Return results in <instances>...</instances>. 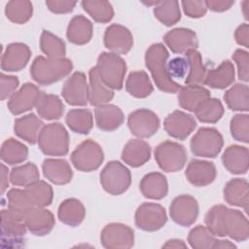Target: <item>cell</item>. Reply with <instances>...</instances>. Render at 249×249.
<instances>
[{
  "label": "cell",
  "mask_w": 249,
  "mask_h": 249,
  "mask_svg": "<svg viewBox=\"0 0 249 249\" xmlns=\"http://www.w3.org/2000/svg\"><path fill=\"white\" fill-rule=\"evenodd\" d=\"M207 229L215 236H229L234 241H245L249 237V223L239 210L231 209L224 204L211 207L204 217Z\"/></svg>",
  "instance_id": "cell-1"
},
{
  "label": "cell",
  "mask_w": 249,
  "mask_h": 249,
  "mask_svg": "<svg viewBox=\"0 0 249 249\" xmlns=\"http://www.w3.org/2000/svg\"><path fill=\"white\" fill-rule=\"evenodd\" d=\"M169 53L161 43L151 45L145 53V64L149 69L157 88L164 92H178L181 86L176 83L167 72V59Z\"/></svg>",
  "instance_id": "cell-2"
},
{
  "label": "cell",
  "mask_w": 249,
  "mask_h": 249,
  "mask_svg": "<svg viewBox=\"0 0 249 249\" xmlns=\"http://www.w3.org/2000/svg\"><path fill=\"white\" fill-rule=\"evenodd\" d=\"M73 69L70 59L37 56L30 67L31 78L41 86H49L68 76Z\"/></svg>",
  "instance_id": "cell-3"
},
{
  "label": "cell",
  "mask_w": 249,
  "mask_h": 249,
  "mask_svg": "<svg viewBox=\"0 0 249 249\" xmlns=\"http://www.w3.org/2000/svg\"><path fill=\"white\" fill-rule=\"evenodd\" d=\"M37 143L47 156H65L69 151V134L62 124H48L42 127Z\"/></svg>",
  "instance_id": "cell-4"
},
{
  "label": "cell",
  "mask_w": 249,
  "mask_h": 249,
  "mask_svg": "<svg viewBox=\"0 0 249 249\" xmlns=\"http://www.w3.org/2000/svg\"><path fill=\"white\" fill-rule=\"evenodd\" d=\"M95 67L107 87L117 90L123 88L126 73V63L123 57L113 53H101Z\"/></svg>",
  "instance_id": "cell-5"
},
{
  "label": "cell",
  "mask_w": 249,
  "mask_h": 249,
  "mask_svg": "<svg viewBox=\"0 0 249 249\" xmlns=\"http://www.w3.org/2000/svg\"><path fill=\"white\" fill-rule=\"evenodd\" d=\"M100 184L102 188L112 196L124 194L131 184L129 169L118 160L109 161L101 170Z\"/></svg>",
  "instance_id": "cell-6"
},
{
  "label": "cell",
  "mask_w": 249,
  "mask_h": 249,
  "mask_svg": "<svg viewBox=\"0 0 249 249\" xmlns=\"http://www.w3.org/2000/svg\"><path fill=\"white\" fill-rule=\"evenodd\" d=\"M27 231L23 216L11 210L1 211V246L20 247Z\"/></svg>",
  "instance_id": "cell-7"
},
{
  "label": "cell",
  "mask_w": 249,
  "mask_h": 249,
  "mask_svg": "<svg viewBox=\"0 0 249 249\" xmlns=\"http://www.w3.org/2000/svg\"><path fill=\"white\" fill-rule=\"evenodd\" d=\"M223 145L224 138L215 127H200L190 142L192 153L201 158H216Z\"/></svg>",
  "instance_id": "cell-8"
},
{
  "label": "cell",
  "mask_w": 249,
  "mask_h": 249,
  "mask_svg": "<svg viewBox=\"0 0 249 249\" xmlns=\"http://www.w3.org/2000/svg\"><path fill=\"white\" fill-rule=\"evenodd\" d=\"M71 162L76 169L83 172L96 170L104 160L101 146L91 139L83 141L71 154Z\"/></svg>",
  "instance_id": "cell-9"
},
{
  "label": "cell",
  "mask_w": 249,
  "mask_h": 249,
  "mask_svg": "<svg viewBox=\"0 0 249 249\" xmlns=\"http://www.w3.org/2000/svg\"><path fill=\"white\" fill-rule=\"evenodd\" d=\"M155 160L165 172L181 170L187 161V152L183 145L174 141H163L155 150Z\"/></svg>",
  "instance_id": "cell-10"
},
{
  "label": "cell",
  "mask_w": 249,
  "mask_h": 249,
  "mask_svg": "<svg viewBox=\"0 0 249 249\" xmlns=\"http://www.w3.org/2000/svg\"><path fill=\"white\" fill-rule=\"evenodd\" d=\"M135 226L145 231H156L167 222L165 209L159 203L144 202L135 211Z\"/></svg>",
  "instance_id": "cell-11"
},
{
  "label": "cell",
  "mask_w": 249,
  "mask_h": 249,
  "mask_svg": "<svg viewBox=\"0 0 249 249\" xmlns=\"http://www.w3.org/2000/svg\"><path fill=\"white\" fill-rule=\"evenodd\" d=\"M160 118L150 109H137L129 114L127 125L130 132L140 138H149L157 133L160 128Z\"/></svg>",
  "instance_id": "cell-12"
},
{
  "label": "cell",
  "mask_w": 249,
  "mask_h": 249,
  "mask_svg": "<svg viewBox=\"0 0 249 249\" xmlns=\"http://www.w3.org/2000/svg\"><path fill=\"white\" fill-rule=\"evenodd\" d=\"M169 215L172 221L179 226H192L198 216L197 200L190 195L176 196L169 206Z\"/></svg>",
  "instance_id": "cell-13"
},
{
  "label": "cell",
  "mask_w": 249,
  "mask_h": 249,
  "mask_svg": "<svg viewBox=\"0 0 249 249\" xmlns=\"http://www.w3.org/2000/svg\"><path fill=\"white\" fill-rule=\"evenodd\" d=\"M100 241L104 248H131L134 244V231L127 225L110 223L101 231Z\"/></svg>",
  "instance_id": "cell-14"
},
{
  "label": "cell",
  "mask_w": 249,
  "mask_h": 249,
  "mask_svg": "<svg viewBox=\"0 0 249 249\" xmlns=\"http://www.w3.org/2000/svg\"><path fill=\"white\" fill-rule=\"evenodd\" d=\"M61 95L72 106H85L89 102V85L85 73L74 72L64 83Z\"/></svg>",
  "instance_id": "cell-15"
},
{
  "label": "cell",
  "mask_w": 249,
  "mask_h": 249,
  "mask_svg": "<svg viewBox=\"0 0 249 249\" xmlns=\"http://www.w3.org/2000/svg\"><path fill=\"white\" fill-rule=\"evenodd\" d=\"M42 91L37 86L31 83L23 84L8 101V109L13 115H20L36 107Z\"/></svg>",
  "instance_id": "cell-16"
},
{
  "label": "cell",
  "mask_w": 249,
  "mask_h": 249,
  "mask_svg": "<svg viewBox=\"0 0 249 249\" xmlns=\"http://www.w3.org/2000/svg\"><path fill=\"white\" fill-rule=\"evenodd\" d=\"M23 219L27 230L36 236L49 234L55 223L54 217L50 210L36 205L31 206L24 212Z\"/></svg>",
  "instance_id": "cell-17"
},
{
  "label": "cell",
  "mask_w": 249,
  "mask_h": 249,
  "mask_svg": "<svg viewBox=\"0 0 249 249\" xmlns=\"http://www.w3.org/2000/svg\"><path fill=\"white\" fill-rule=\"evenodd\" d=\"M104 46L116 54L127 53L133 46V37L131 32L125 26L113 23L109 25L104 32Z\"/></svg>",
  "instance_id": "cell-18"
},
{
  "label": "cell",
  "mask_w": 249,
  "mask_h": 249,
  "mask_svg": "<svg viewBox=\"0 0 249 249\" xmlns=\"http://www.w3.org/2000/svg\"><path fill=\"white\" fill-rule=\"evenodd\" d=\"M163 127L169 136L185 140L196 127V122L192 115L175 110L164 119Z\"/></svg>",
  "instance_id": "cell-19"
},
{
  "label": "cell",
  "mask_w": 249,
  "mask_h": 249,
  "mask_svg": "<svg viewBox=\"0 0 249 249\" xmlns=\"http://www.w3.org/2000/svg\"><path fill=\"white\" fill-rule=\"evenodd\" d=\"M31 51L26 44H9L1 58V69L6 72H18L22 70L28 63Z\"/></svg>",
  "instance_id": "cell-20"
},
{
  "label": "cell",
  "mask_w": 249,
  "mask_h": 249,
  "mask_svg": "<svg viewBox=\"0 0 249 249\" xmlns=\"http://www.w3.org/2000/svg\"><path fill=\"white\" fill-rule=\"evenodd\" d=\"M163 41L174 53H185L190 50H196L198 41L194 30L178 27L174 28L163 36Z\"/></svg>",
  "instance_id": "cell-21"
},
{
  "label": "cell",
  "mask_w": 249,
  "mask_h": 249,
  "mask_svg": "<svg viewBox=\"0 0 249 249\" xmlns=\"http://www.w3.org/2000/svg\"><path fill=\"white\" fill-rule=\"evenodd\" d=\"M216 175L215 164L203 160H192L185 171L187 180L196 187H205L211 184L215 180Z\"/></svg>",
  "instance_id": "cell-22"
},
{
  "label": "cell",
  "mask_w": 249,
  "mask_h": 249,
  "mask_svg": "<svg viewBox=\"0 0 249 249\" xmlns=\"http://www.w3.org/2000/svg\"><path fill=\"white\" fill-rule=\"evenodd\" d=\"M222 162L225 168L232 174H245L249 167V152L246 147L231 145L222 155Z\"/></svg>",
  "instance_id": "cell-23"
},
{
  "label": "cell",
  "mask_w": 249,
  "mask_h": 249,
  "mask_svg": "<svg viewBox=\"0 0 249 249\" xmlns=\"http://www.w3.org/2000/svg\"><path fill=\"white\" fill-rule=\"evenodd\" d=\"M42 170L45 178L54 185L68 184L73 177L70 164L63 159L44 160Z\"/></svg>",
  "instance_id": "cell-24"
},
{
  "label": "cell",
  "mask_w": 249,
  "mask_h": 249,
  "mask_svg": "<svg viewBox=\"0 0 249 249\" xmlns=\"http://www.w3.org/2000/svg\"><path fill=\"white\" fill-rule=\"evenodd\" d=\"M151 158V147L148 142L136 138L129 140L122 152V160L131 167H139L145 164Z\"/></svg>",
  "instance_id": "cell-25"
},
{
  "label": "cell",
  "mask_w": 249,
  "mask_h": 249,
  "mask_svg": "<svg viewBox=\"0 0 249 249\" xmlns=\"http://www.w3.org/2000/svg\"><path fill=\"white\" fill-rule=\"evenodd\" d=\"M94 117L97 127L103 131L116 130L124 121L121 108L109 103L96 107L94 109Z\"/></svg>",
  "instance_id": "cell-26"
},
{
  "label": "cell",
  "mask_w": 249,
  "mask_h": 249,
  "mask_svg": "<svg viewBox=\"0 0 249 249\" xmlns=\"http://www.w3.org/2000/svg\"><path fill=\"white\" fill-rule=\"evenodd\" d=\"M224 198L230 205L241 207L248 212L249 185L247 180L243 178L230 180L224 188Z\"/></svg>",
  "instance_id": "cell-27"
},
{
  "label": "cell",
  "mask_w": 249,
  "mask_h": 249,
  "mask_svg": "<svg viewBox=\"0 0 249 249\" xmlns=\"http://www.w3.org/2000/svg\"><path fill=\"white\" fill-rule=\"evenodd\" d=\"M235 79V69L232 62L226 59L221 62V64L208 70L206 72L203 84L218 89H224L230 87Z\"/></svg>",
  "instance_id": "cell-28"
},
{
  "label": "cell",
  "mask_w": 249,
  "mask_h": 249,
  "mask_svg": "<svg viewBox=\"0 0 249 249\" xmlns=\"http://www.w3.org/2000/svg\"><path fill=\"white\" fill-rule=\"evenodd\" d=\"M93 34V25L85 16L78 15L71 18L68 23L66 36L70 43L78 46L88 44Z\"/></svg>",
  "instance_id": "cell-29"
},
{
  "label": "cell",
  "mask_w": 249,
  "mask_h": 249,
  "mask_svg": "<svg viewBox=\"0 0 249 249\" xmlns=\"http://www.w3.org/2000/svg\"><path fill=\"white\" fill-rule=\"evenodd\" d=\"M139 188L141 194L150 199H162L168 193L166 177L160 172H150L146 174L141 179Z\"/></svg>",
  "instance_id": "cell-30"
},
{
  "label": "cell",
  "mask_w": 249,
  "mask_h": 249,
  "mask_svg": "<svg viewBox=\"0 0 249 249\" xmlns=\"http://www.w3.org/2000/svg\"><path fill=\"white\" fill-rule=\"evenodd\" d=\"M43 122L35 114L30 113L15 120L14 131L17 136L29 144H35L42 129Z\"/></svg>",
  "instance_id": "cell-31"
},
{
  "label": "cell",
  "mask_w": 249,
  "mask_h": 249,
  "mask_svg": "<svg viewBox=\"0 0 249 249\" xmlns=\"http://www.w3.org/2000/svg\"><path fill=\"white\" fill-rule=\"evenodd\" d=\"M89 101L92 106L98 107L109 103L114 97V91L107 87L98 75L96 67H92L89 71Z\"/></svg>",
  "instance_id": "cell-32"
},
{
  "label": "cell",
  "mask_w": 249,
  "mask_h": 249,
  "mask_svg": "<svg viewBox=\"0 0 249 249\" xmlns=\"http://www.w3.org/2000/svg\"><path fill=\"white\" fill-rule=\"evenodd\" d=\"M57 217L64 225L77 227L86 217V208L79 199L74 197L66 198L58 206Z\"/></svg>",
  "instance_id": "cell-33"
},
{
  "label": "cell",
  "mask_w": 249,
  "mask_h": 249,
  "mask_svg": "<svg viewBox=\"0 0 249 249\" xmlns=\"http://www.w3.org/2000/svg\"><path fill=\"white\" fill-rule=\"evenodd\" d=\"M210 97V91L200 85H186L181 87L178 93L179 105L187 111L194 112L205 99Z\"/></svg>",
  "instance_id": "cell-34"
},
{
  "label": "cell",
  "mask_w": 249,
  "mask_h": 249,
  "mask_svg": "<svg viewBox=\"0 0 249 249\" xmlns=\"http://www.w3.org/2000/svg\"><path fill=\"white\" fill-rule=\"evenodd\" d=\"M125 89L133 97L145 98L153 92L154 87L148 74L140 70L129 73L125 82Z\"/></svg>",
  "instance_id": "cell-35"
},
{
  "label": "cell",
  "mask_w": 249,
  "mask_h": 249,
  "mask_svg": "<svg viewBox=\"0 0 249 249\" xmlns=\"http://www.w3.org/2000/svg\"><path fill=\"white\" fill-rule=\"evenodd\" d=\"M35 108L39 116L47 121L58 120L64 112V105L57 95L44 92L39 98Z\"/></svg>",
  "instance_id": "cell-36"
},
{
  "label": "cell",
  "mask_w": 249,
  "mask_h": 249,
  "mask_svg": "<svg viewBox=\"0 0 249 249\" xmlns=\"http://www.w3.org/2000/svg\"><path fill=\"white\" fill-rule=\"evenodd\" d=\"M227 106L232 111L247 112L249 110V89L246 84H235L224 94Z\"/></svg>",
  "instance_id": "cell-37"
},
{
  "label": "cell",
  "mask_w": 249,
  "mask_h": 249,
  "mask_svg": "<svg viewBox=\"0 0 249 249\" xmlns=\"http://www.w3.org/2000/svg\"><path fill=\"white\" fill-rule=\"evenodd\" d=\"M188 62V73L185 79L186 85L203 84L206 75V68L202 62L201 54L196 50H190L185 53Z\"/></svg>",
  "instance_id": "cell-38"
},
{
  "label": "cell",
  "mask_w": 249,
  "mask_h": 249,
  "mask_svg": "<svg viewBox=\"0 0 249 249\" xmlns=\"http://www.w3.org/2000/svg\"><path fill=\"white\" fill-rule=\"evenodd\" d=\"M65 123L72 131L88 134L93 127V117L89 109H72L67 113Z\"/></svg>",
  "instance_id": "cell-39"
},
{
  "label": "cell",
  "mask_w": 249,
  "mask_h": 249,
  "mask_svg": "<svg viewBox=\"0 0 249 249\" xmlns=\"http://www.w3.org/2000/svg\"><path fill=\"white\" fill-rule=\"evenodd\" d=\"M224 106L217 98L209 97L203 100L194 111L196 119L204 124H215L224 115Z\"/></svg>",
  "instance_id": "cell-40"
},
{
  "label": "cell",
  "mask_w": 249,
  "mask_h": 249,
  "mask_svg": "<svg viewBox=\"0 0 249 249\" xmlns=\"http://www.w3.org/2000/svg\"><path fill=\"white\" fill-rule=\"evenodd\" d=\"M1 160L10 164L15 165L23 162L28 157V148L15 138L6 139L1 147Z\"/></svg>",
  "instance_id": "cell-41"
},
{
  "label": "cell",
  "mask_w": 249,
  "mask_h": 249,
  "mask_svg": "<svg viewBox=\"0 0 249 249\" xmlns=\"http://www.w3.org/2000/svg\"><path fill=\"white\" fill-rule=\"evenodd\" d=\"M33 205L46 207L53 202V191L50 184L43 180H37L24 188Z\"/></svg>",
  "instance_id": "cell-42"
},
{
  "label": "cell",
  "mask_w": 249,
  "mask_h": 249,
  "mask_svg": "<svg viewBox=\"0 0 249 249\" xmlns=\"http://www.w3.org/2000/svg\"><path fill=\"white\" fill-rule=\"evenodd\" d=\"M83 9L99 23H106L112 20L114 9L110 2L105 0H84L81 2Z\"/></svg>",
  "instance_id": "cell-43"
},
{
  "label": "cell",
  "mask_w": 249,
  "mask_h": 249,
  "mask_svg": "<svg viewBox=\"0 0 249 249\" xmlns=\"http://www.w3.org/2000/svg\"><path fill=\"white\" fill-rule=\"evenodd\" d=\"M33 14V6L27 0H12L6 4L5 15L9 20L17 24L27 22Z\"/></svg>",
  "instance_id": "cell-44"
},
{
  "label": "cell",
  "mask_w": 249,
  "mask_h": 249,
  "mask_svg": "<svg viewBox=\"0 0 249 249\" xmlns=\"http://www.w3.org/2000/svg\"><path fill=\"white\" fill-rule=\"evenodd\" d=\"M155 17L165 26H172L181 19L179 2L175 0L159 1L154 7Z\"/></svg>",
  "instance_id": "cell-45"
},
{
  "label": "cell",
  "mask_w": 249,
  "mask_h": 249,
  "mask_svg": "<svg viewBox=\"0 0 249 249\" xmlns=\"http://www.w3.org/2000/svg\"><path fill=\"white\" fill-rule=\"evenodd\" d=\"M40 49L49 58L65 57V43L48 30H43L40 37Z\"/></svg>",
  "instance_id": "cell-46"
},
{
  "label": "cell",
  "mask_w": 249,
  "mask_h": 249,
  "mask_svg": "<svg viewBox=\"0 0 249 249\" xmlns=\"http://www.w3.org/2000/svg\"><path fill=\"white\" fill-rule=\"evenodd\" d=\"M40 173L38 167L33 162H27L14 167L10 171V182L14 186L26 187L39 180Z\"/></svg>",
  "instance_id": "cell-47"
},
{
  "label": "cell",
  "mask_w": 249,
  "mask_h": 249,
  "mask_svg": "<svg viewBox=\"0 0 249 249\" xmlns=\"http://www.w3.org/2000/svg\"><path fill=\"white\" fill-rule=\"evenodd\" d=\"M216 240L215 235L206 226L198 225L193 228L188 234V242L195 249H210Z\"/></svg>",
  "instance_id": "cell-48"
},
{
  "label": "cell",
  "mask_w": 249,
  "mask_h": 249,
  "mask_svg": "<svg viewBox=\"0 0 249 249\" xmlns=\"http://www.w3.org/2000/svg\"><path fill=\"white\" fill-rule=\"evenodd\" d=\"M7 200L8 208L22 216L28 208L33 206L25 190H20L17 188L11 189L7 193Z\"/></svg>",
  "instance_id": "cell-49"
},
{
  "label": "cell",
  "mask_w": 249,
  "mask_h": 249,
  "mask_svg": "<svg viewBox=\"0 0 249 249\" xmlns=\"http://www.w3.org/2000/svg\"><path fill=\"white\" fill-rule=\"evenodd\" d=\"M231 134L236 141L248 143L249 142V115L236 114L230 124Z\"/></svg>",
  "instance_id": "cell-50"
},
{
  "label": "cell",
  "mask_w": 249,
  "mask_h": 249,
  "mask_svg": "<svg viewBox=\"0 0 249 249\" xmlns=\"http://www.w3.org/2000/svg\"><path fill=\"white\" fill-rule=\"evenodd\" d=\"M232 59L237 65L238 79L244 83L249 81V53L247 51L237 49L232 53Z\"/></svg>",
  "instance_id": "cell-51"
},
{
  "label": "cell",
  "mask_w": 249,
  "mask_h": 249,
  "mask_svg": "<svg viewBox=\"0 0 249 249\" xmlns=\"http://www.w3.org/2000/svg\"><path fill=\"white\" fill-rule=\"evenodd\" d=\"M19 85L18 77L12 75H5L1 73L0 75V98L5 100L8 97H11L16 91Z\"/></svg>",
  "instance_id": "cell-52"
},
{
  "label": "cell",
  "mask_w": 249,
  "mask_h": 249,
  "mask_svg": "<svg viewBox=\"0 0 249 249\" xmlns=\"http://www.w3.org/2000/svg\"><path fill=\"white\" fill-rule=\"evenodd\" d=\"M182 7L184 13L193 18H198L203 17L207 12L205 1H182Z\"/></svg>",
  "instance_id": "cell-53"
},
{
  "label": "cell",
  "mask_w": 249,
  "mask_h": 249,
  "mask_svg": "<svg viewBox=\"0 0 249 249\" xmlns=\"http://www.w3.org/2000/svg\"><path fill=\"white\" fill-rule=\"evenodd\" d=\"M167 72L169 74V76L173 79V78H177V79H181L184 78L185 76H187L188 73V62L186 57H175L173 59H171L167 64Z\"/></svg>",
  "instance_id": "cell-54"
},
{
  "label": "cell",
  "mask_w": 249,
  "mask_h": 249,
  "mask_svg": "<svg viewBox=\"0 0 249 249\" xmlns=\"http://www.w3.org/2000/svg\"><path fill=\"white\" fill-rule=\"evenodd\" d=\"M77 5L76 1L68 0H48L46 1V6L48 9L54 14H67L74 10Z\"/></svg>",
  "instance_id": "cell-55"
},
{
  "label": "cell",
  "mask_w": 249,
  "mask_h": 249,
  "mask_svg": "<svg viewBox=\"0 0 249 249\" xmlns=\"http://www.w3.org/2000/svg\"><path fill=\"white\" fill-rule=\"evenodd\" d=\"M234 38L238 45L245 48L249 47V25L248 23H242L234 31Z\"/></svg>",
  "instance_id": "cell-56"
},
{
  "label": "cell",
  "mask_w": 249,
  "mask_h": 249,
  "mask_svg": "<svg viewBox=\"0 0 249 249\" xmlns=\"http://www.w3.org/2000/svg\"><path fill=\"white\" fill-rule=\"evenodd\" d=\"M207 9L213 12H225L231 8V6L234 4V1H229V0H207L205 1Z\"/></svg>",
  "instance_id": "cell-57"
},
{
  "label": "cell",
  "mask_w": 249,
  "mask_h": 249,
  "mask_svg": "<svg viewBox=\"0 0 249 249\" xmlns=\"http://www.w3.org/2000/svg\"><path fill=\"white\" fill-rule=\"evenodd\" d=\"M1 178H2V180H1V192H2V194H4L5 191L9 187L10 174H9L8 167L5 166L3 163L1 164Z\"/></svg>",
  "instance_id": "cell-58"
},
{
  "label": "cell",
  "mask_w": 249,
  "mask_h": 249,
  "mask_svg": "<svg viewBox=\"0 0 249 249\" xmlns=\"http://www.w3.org/2000/svg\"><path fill=\"white\" fill-rule=\"evenodd\" d=\"M163 248H187V244L181 239H169L163 245Z\"/></svg>",
  "instance_id": "cell-59"
},
{
  "label": "cell",
  "mask_w": 249,
  "mask_h": 249,
  "mask_svg": "<svg viewBox=\"0 0 249 249\" xmlns=\"http://www.w3.org/2000/svg\"><path fill=\"white\" fill-rule=\"evenodd\" d=\"M212 248H222V249H229V248H236V245L233 244L231 241L228 239H216Z\"/></svg>",
  "instance_id": "cell-60"
},
{
  "label": "cell",
  "mask_w": 249,
  "mask_h": 249,
  "mask_svg": "<svg viewBox=\"0 0 249 249\" xmlns=\"http://www.w3.org/2000/svg\"><path fill=\"white\" fill-rule=\"evenodd\" d=\"M249 8V1L248 0H245L242 2L241 4V10H242V13H243V16L245 18V19H248V9Z\"/></svg>",
  "instance_id": "cell-61"
}]
</instances>
